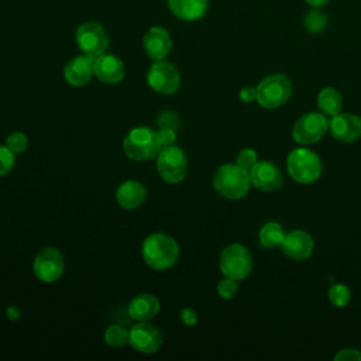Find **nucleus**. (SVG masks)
I'll return each instance as SVG.
<instances>
[{"label": "nucleus", "instance_id": "nucleus-1", "mask_svg": "<svg viewBox=\"0 0 361 361\" xmlns=\"http://www.w3.org/2000/svg\"><path fill=\"white\" fill-rule=\"evenodd\" d=\"M141 255L149 268L155 271H166L178 262L179 245L169 234L152 233L142 241Z\"/></svg>", "mask_w": 361, "mask_h": 361}, {"label": "nucleus", "instance_id": "nucleus-2", "mask_svg": "<svg viewBox=\"0 0 361 361\" xmlns=\"http://www.w3.org/2000/svg\"><path fill=\"white\" fill-rule=\"evenodd\" d=\"M250 186V172L237 164H224L214 172L213 188L226 199L237 200L244 197L248 193Z\"/></svg>", "mask_w": 361, "mask_h": 361}, {"label": "nucleus", "instance_id": "nucleus-3", "mask_svg": "<svg viewBox=\"0 0 361 361\" xmlns=\"http://www.w3.org/2000/svg\"><path fill=\"white\" fill-rule=\"evenodd\" d=\"M161 142L158 138V131L149 127H134L131 128L123 141L124 154L137 162L149 161L158 155L161 151Z\"/></svg>", "mask_w": 361, "mask_h": 361}, {"label": "nucleus", "instance_id": "nucleus-4", "mask_svg": "<svg viewBox=\"0 0 361 361\" xmlns=\"http://www.w3.org/2000/svg\"><path fill=\"white\" fill-rule=\"evenodd\" d=\"M157 171L166 183H180L188 175V158L175 144L161 148L157 155Z\"/></svg>", "mask_w": 361, "mask_h": 361}, {"label": "nucleus", "instance_id": "nucleus-5", "mask_svg": "<svg viewBox=\"0 0 361 361\" xmlns=\"http://www.w3.org/2000/svg\"><path fill=\"white\" fill-rule=\"evenodd\" d=\"M286 168L293 180L299 183H312L322 175V162L313 151L296 148L288 155Z\"/></svg>", "mask_w": 361, "mask_h": 361}, {"label": "nucleus", "instance_id": "nucleus-6", "mask_svg": "<svg viewBox=\"0 0 361 361\" xmlns=\"http://www.w3.org/2000/svg\"><path fill=\"white\" fill-rule=\"evenodd\" d=\"M219 268L227 278L241 281L247 278L252 269V258L243 244H230L223 248L219 258Z\"/></svg>", "mask_w": 361, "mask_h": 361}, {"label": "nucleus", "instance_id": "nucleus-7", "mask_svg": "<svg viewBox=\"0 0 361 361\" xmlns=\"http://www.w3.org/2000/svg\"><path fill=\"white\" fill-rule=\"evenodd\" d=\"M257 89V102L265 109L285 104L292 94V83L285 75H271L262 79Z\"/></svg>", "mask_w": 361, "mask_h": 361}, {"label": "nucleus", "instance_id": "nucleus-8", "mask_svg": "<svg viewBox=\"0 0 361 361\" xmlns=\"http://www.w3.org/2000/svg\"><path fill=\"white\" fill-rule=\"evenodd\" d=\"M148 86L164 96H169L178 92L180 86V75L175 65L164 59L155 61L147 72Z\"/></svg>", "mask_w": 361, "mask_h": 361}, {"label": "nucleus", "instance_id": "nucleus-9", "mask_svg": "<svg viewBox=\"0 0 361 361\" xmlns=\"http://www.w3.org/2000/svg\"><path fill=\"white\" fill-rule=\"evenodd\" d=\"M65 269V259L62 252L55 247L42 248L34 258L32 271L38 281L52 283L58 281Z\"/></svg>", "mask_w": 361, "mask_h": 361}, {"label": "nucleus", "instance_id": "nucleus-10", "mask_svg": "<svg viewBox=\"0 0 361 361\" xmlns=\"http://www.w3.org/2000/svg\"><path fill=\"white\" fill-rule=\"evenodd\" d=\"M79 49L92 58H96L106 52L109 47V38L104 28L99 23H83L78 27L75 34Z\"/></svg>", "mask_w": 361, "mask_h": 361}, {"label": "nucleus", "instance_id": "nucleus-11", "mask_svg": "<svg viewBox=\"0 0 361 361\" xmlns=\"http://www.w3.org/2000/svg\"><path fill=\"white\" fill-rule=\"evenodd\" d=\"M128 344L142 354H154L164 344L161 330L149 322H137L128 330Z\"/></svg>", "mask_w": 361, "mask_h": 361}, {"label": "nucleus", "instance_id": "nucleus-12", "mask_svg": "<svg viewBox=\"0 0 361 361\" xmlns=\"http://www.w3.org/2000/svg\"><path fill=\"white\" fill-rule=\"evenodd\" d=\"M329 130V120L323 113H307L302 116L292 128V137L296 142L309 145L317 142Z\"/></svg>", "mask_w": 361, "mask_h": 361}, {"label": "nucleus", "instance_id": "nucleus-13", "mask_svg": "<svg viewBox=\"0 0 361 361\" xmlns=\"http://www.w3.org/2000/svg\"><path fill=\"white\" fill-rule=\"evenodd\" d=\"M251 183L262 192H274L283 183L281 169L269 161H258L250 171Z\"/></svg>", "mask_w": 361, "mask_h": 361}, {"label": "nucleus", "instance_id": "nucleus-14", "mask_svg": "<svg viewBox=\"0 0 361 361\" xmlns=\"http://www.w3.org/2000/svg\"><path fill=\"white\" fill-rule=\"evenodd\" d=\"M331 135L343 142H354L361 138V117L350 113H338L329 121Z\"/></svg>", "mask_w": 361, "mask_h": 361}, {"label": "nucleus", "instance_id": "nucleus-15", "mask_svg": "<svg viewBox=\"0 0 361 361\" xmlns=\"http://www.w3.org/2000/svg\"><path fill=\"white\" fill-rule=\"evenodd\" d=\"M93 72L100 82L114 85L124 78V63L118 56L104 52L93 59Z\"/></svg>", "mask_w": 361, "mask_h": 361}, {"label": "nucleus", "instance_id": "nucleus-16", "mask_svg": "<svg viewBox=\"0 0 361 361\" xmlns=\"http://www.w3.org/2000/svg\"><path fill=\"white\" fill-rule=\"evenodd\" d=\"M93 59L87 55H78L69 59L63 68L65 80L73 87H82L92 80L93 72Z\"/></svg>", "mask_w": 361, "mask_h": 361}, {"label": "nucleus", "instance_id": "nucleus-17", "mask_svg": "<svg viewBox=\"0 0 361 361\" xmlns=\"http://www.w3.org/2000/svg\"><path fill=\"white\" fill-rule=\"evenodd\" d=\"M313 238L303 230H293L288 233L281 245L283 254L295 261L307 259L313 252Z\"/></svg>", "mask_w": 361, "mask_h": 361}, {"label": "nucleus", "instance_id": "nucleus-18", "mask_svg": "<svg viewBox=\"0 0 361 361\" xmlns=\"http://www.w3.org/2000/svg\"><path fill=\"white\" fill-rule=\"evenodd\" d=\"M142 47L145 54L154 59L161 61L169 54L172 48V38L171 34L162 27H151L142 39Z\"/></svg>", "mask_w": 361, "mask_h": 361}, {"label": "nucleus", "instance_id": "nucleus-19", "mask_svg": "<svg viewBox=\"0 0 361 361\" xmlns=\"http://www.w3.org/2000/svg\"><path fill=\"white\" fill-rule=\"evenodd\" d=\"M116 202L126 210H134L144 204L147 197L145 186L134 179L124 180L116 189Z\"/></svg>", "mask_w": 361, "mask_h": 361}, {"label": "nucleus", "instance_id": "nucleus-20", "mask_svg": "<svg viewBox=\"0 0 361 361\" xmlns=\"http://www.w3.org/2000/svg\"><path fill=\"white\" fill-rule=\"evenodd\" d=\"M159 312V300L151 293H140L130 300L128 314L135 322H149Z\"/></svg>", "mask_w": 361, "mask_h": 361}, {"label": "nucleus", "instance_id": "nucleus-21", "mask_svg": "<svg viewBox=\"0 0 361 361\" xmlns=\"http://www.w3.org/2000/svg\"><path fill=\"white\" fill-rule=\"evenodd\" d=\"M168 6L179 20L196 21L206 14L209 0H168Z\"/></svg>", "mask_w": 361, "mask_h": 361}, {"label": "nucleus", "instance_id": "nucleus-22", "mask_svg": "<svg viewBox=\"0 0 361 361\" xmlns=\"http://www.w3.org/2000/svg\"><path fill=\"white\" fill-rule=\"evenodd\" d=\"M319 110L329 117H333L341 111L343 99L341 94L333 87H324L317 96Z\"/></svg>", "mask_w": 361, "mask_h": 361}, {"label": "nucleus", "instance_id": "nucleus-23", "mask_svg": "<svg viewBox=\"0 0 361 361\" xmlns=\"http://www.w3.org/2000/svg\"><path fill=\"white\" fill-rule=\"evenodd\" d=\"M286 233L283 231L282 226L276 221L265 223L259 230V243L265 248H275L281 247L285 240Z\"/></svg>", "mask_w": 361, "mask_h": 361}, {"label": "nucleus", "instance_id": "nucleus-24", "mask_svg": "<svg viewBox=\"0 0 361 361\" xmlns=\"http://www.w3.org/2000/svg\"><path fill=\"white\" fill-rule=\"evenodd\" d=\"M103 340L109 347H124L128 343V330L120 324H111L104 330Z\"/></svg>", "mask_w": 361, "mask_h": 361}, {"label": "nucleus", "instance_id": "nucleus-25", "mask_svg": "<svg viewBox=\"0 0 361 361\" xmlns=\"http://www.w3.org/2000/svg\"><path fill=\"white\" fill-rule=\"evenodd\" d=\"M327 296H329V300L333 306L344 307L345 305H348V302L351 299V292L345 285L334 283L333 286H330V289L327 292Z\"/></svg>", "mask_w": 361, "mask_h": 361}, {"label": "nucleus", "instance_id": "nucleus-26", "mask_svg": "<svg viewBox=\"0 0 361 361\" xmlns=\"http://www.w3.org/2000/svg\"><path fill=\"white\" fill-rule=\"evenodd\" d=\"M6 145L14 154H23L28 148V138L23 131H13L6 138Z\"/></svg>", "mask_w": 361, "mask_h": 361}, {"label": "nucleus", "instance_id": "nucleus-27", "mask_svg": "<svg viewBox=\"0 0 361 361\" xmlns=\"http://www.w3.org/2000/svg\"><path fill=\"white\" fill-rule=\"evenodd\" d=\"M305 25L310 32H322L327 25V18L322 11L313 10L306 16Z\"/></svg>", "mask_w": 361, "mask_h": 361}, {"label": "nucleus", "instance_id": "nucleus-28", "mask_svg": "<svg viewBox=\"0 0 361 361\" xmlns=\"http://www.w3.org/2000/svg\"><path fill=\"white\" fill-rule=\"evenodd\" d=\"M16 165V154L7 147L0 144V176H6Z\"/></svg>", "mask_w": 361, "mask_h": 361}, {"label": "nucleus", "instance_id": "nucleus-29", "mask_svg": "<svg viewBox=\"0 0 361 361\" xmlns=\"http://www.w3.org/2000/svg\"><path fill=\"white\" fill-rule=\"evenodd\" d=\"M238 292V285L235 279L224 276L221 281L217 283V293L223 299H233Z\"/></svg>", "mask_w": 361, "mask_h": 361}, {"label": "nucleus", "instance_id": "nucleus-30", "mask_svg": "<svg viewBox=\"0 0 361 361\" xmlns=\"http://www.w3.org/2000/svg\"><path fill=\"white\" fill-rule=\"evenodd\" d=\"M258 162V155L252 148H244L237 155V165L247 169L248 172L254 168V165Z\"/></svg>", "mask_w": 361, "mask_h": 361}, {"label": "nucleus", "instance_id": "nucleus-31", "mask_svg": "<svg viewBox=\"0 0 361 361\" xmlns=\"http://www.w3.org/2000/svg\"><path fill=\"white\" fill-rule=\"evenodd\" d=\"M158 138H159L162 148L172 145L176 141V131H175V128H161L158 131Z\"/></svg>", "mask_w": 361, "mask_h": 361}, {"label": "nucleus", "instance_id": "nucleus-32", "mask_svg": "<svg viewBox=\"0 0 361 361\" xmlns=\"http://www.w3.org/2000/svg\"><path fill=\"white\" fill-rule=\"evenodd\" d=\"M336 361H361V351L355 348H344L334 355Z\"/></svg>", "mask_w": 361, "mask_h": 361}, {"label": "nucleus", "instance_id": "nucleus-33", "mask_svg": "<svg viewBox=\"0 0 361 361\" xmlns=\"http://www.w3.org/2000/svg\"><path fill=\"white\" fill-rule=\"evenodd\" d=\"M178 123V117L172 111H165L158 118V124L161 126V128H176Z\"/></svg>", "mask_w": 361, "mask_h": 361}, {"label": "nucleus", "instance_id": "nucleus-34", "mask_svg": "<svg viewBox=\"0 0 361 361\" xmlns=\"http://www.w3.org/2000/svg\"><path fill=\"white\" fill-rule=\"evenodd\" d=\"M180 322L186 326V327H193L197 323V314L193 309L190 307H183L179 313Z\"/></svg>", "mask_w": 361, "mask_h": 361}, {"label": "nucleus", "instance_id": "nucleus-35", "mask_svg": "<svg viewBox=\"0 0 361 361\" xmlns=\"http://www.w3.org/2000/svg\"><path fill=\"white\" fill-rule=\"evenodd\" d=\"M240 99L244 102V103H251L254 100H257V89L255 87H243L240 90Z\"/></svg>", "mask_w": 361, "mask_h": 361}, {"label": "nucleus", "instance_id": "nucleus-36", "mask_svg": "<svg viewBox=\"0 0 361 361\" xmlns=\"http://www.w3.org/2000/svg\"><path fill=\"white\" fill-rule=\"evenodd\" d=\"M309 6H312V7H320V6H324L327 1H330V0H305Z\"/></svg>", "mask_w": 361, "mask_h": 361}]
</instances>
